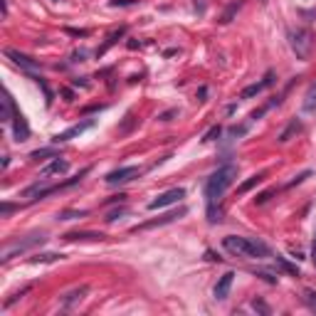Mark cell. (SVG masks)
Wrapping results in <instances>:
<instances>
[{"label": "cell", "mask_w": 316, "mask_h": 316, "mask_svg": "<svg viewBox=\"0 0 316 316\" xmlns=\"http://www.w3.org/2000/svg\"><path fill=\"white\" fill-rule=\"evenodd\" d=\"M87 210H67V213L60 215V220H74V218H84Z\"/></svg>", "instance_id": "cell-25"}, {"label": "cell", "mask_w": 316, "mask_h": 316, "mask_svg": "<svg viewBox=\"0 0 316 316\" xmlns=\"http://www.w3.org/2000/svg\"><path fill=\"white\" fill-rule=\"evenodd\" d=\"M274 79H277V74H274V72H267L262 82H254V84L245 87V89H242V94H240V99H252V96L262 94V92H265L267 87H272V84H274Z\"/></svg>", "instance_id": "cell-8"}, {"label": "cell", "mask_w": 316, "mask_h": 316, "mask_svg": "<svg viewBox=\"0 0 316 316\" xmlns=\"http://www.w3.org/2000/svg\"><path fill=\"white\" fill-rule=\"evenodd\" d=\"M67 242H77V240H104L101 232H67L64 235Z\"/></svg>", "instance_id": "cell-16"}, {"label": "cell", "mask_w": 316, "mask_h": 316, "mask_svg": "<svg viewBox=\"0 0 316 316\" xmlns=\"http://www.w3.org/2000/svg\"><path fill=\"white\" fill-rule=\"evenodd\" d=\"M57 259H62V254H57V252H47V254L32 257V262H57Z\"/></svg>", "instance_id": "cell-24"}, {"label": "cell", "mask_w": 316, "mask_h": 316, "mask_svg": "<svg viewBox=\"0 0 316 316\" xmlns=\"http://www.w3.org/2000/svg\"><path fill=\"white\" fill-rule=\"evenodd\" d=\"M124 35H126V28H119V30H114V32L109 35V40H107V42H104V45L96 49V57L107 55V49H109V47H114V45H116V40H119V37H124Z\"/></svg>", "instance_id": "cell-18"}, {"label": "cell", "mask_w": 316, "mask_h": 316, "mask_svg": "<svg viewBox=\"0 0 316 316\" xmlns=\"http://www.w3.org/2000/svg\"><path fill=\"white\" fill-rule=\"evenodd\" d=\"M5 57H8V60H13V64H17L22 72H28V74H35V77H40V74H37L40 64H37L32 57L22 55V52H17V49H5Z\"/></svg>", "instance_id": "cell-7"}, {"label": "cell", "mask_w": 316, "mask_h": 316, "mask_svg": "<svg viewBox=\"0 0 316 316\" xmlns=\"http://www.w3.org/2000/svg\"><path fill=\"white\" fill-rule=\"evenodd\" d=\"M10 213H13V205H10V203H3V207H0V215L5 218V215H10Z\"/></svg>", "instance_id": "cell-31"}, {"label": "cell", "mask_w": 316, "mask_h": 316, "mask_svg": "<svg viewBox=\"0 0 316 316\" xmlns=\"http://www.w3.org/2000/svg\"><path fill=\"white\" fill-rule=\"evenodd\" d=\"M47 240V237L40 232V235H30V237H22V240H10L5 247H3V252H0V259L3 262H10L13 257H20V254H25V252H30L32 247H37V245H42Z\"/></svg>", "instance_id": "cell-3"}, {"label": "cell", "mask_w": 316, "mask_h": 316, "mask_svg": "<svg viewBox=\"0 0 316 316\" xmlns=\"http://www.w3.org/2000/svg\"><path fill=\"white\" fill-rule=\"evenodd\" d=\"M240 8H242V0H232V3L227 5V10H225V13L220 15V22H222V25H227V22H230V20L235 17V13L240 10Z\"/></svg>", "instance_id": "cell-21"}, {"label": "cell", "mask_w": 316, "mask_h": 316, "mask_svg": "<svg viewBox=\"0 0 316 316\" xmlns=\"http://www.w3.org/2000/svg\"><path fill=\"white\" fill-rule=\"evenodd\" d=\"M304 111L316 116V82H311V87H309V92L304 96Z\"/></svg>", "instance_id": "cell-15"}, {"label": "cell", "mask_w": 316, "mask_h": 316, "mask_svg": "<svg viewBox=\"0 0 316 316\" xmlns=\"http://www.w3.org/2000/svg\"><path fill=\"white\" fill-rule=\"evenodd\" d=\"M92 126H94V119H87V121H82V124H74L72 128L62 131V134H57V136L52 139V141H55V143H64V141H72L74 136H82L84 131H87V128H92Z\"/></svg>", "instance_id": "cell-9"}, {"label": "cell", "mask_w": 316, "mask_h": 316, "mask_svg": "<svg viewBox=\"0 0 316 316\" xmlns=\"http://www.w3.org/2000/svg\"><path fill=\"white\" fill-rule=\"evenodd\" d=\"M35 82H37V84L42 87V92H45V99H47V104H52V99H55V94H52V89H49V87L45 84V79H42V77H35Z\"/></svg>", "instance_id": "cell-26"}, {"label": "cell", "mask_w": 316, "mask_h": 316, "mask_svg": "<svg viewBox=\"0 0 316 316\" xmlns=\"http://www.w3.org/2000/svg\"><path fill=\"white\" fill-rule=\"evenodd\" d=\"M301 131V121H297V119H292V124H289L282 134H279V143H286V141H292V136H297Z\"/></svg>", "instance_id": "cell-17"}, {"label": "cell", "mask_w": 316, "mask_h": 316, "mask_svg": "<svg viewBox=\"0 0 316 316\" xmlns=\"http://www.w3.org/2000/svg\"><path fill=\"white\" fill-rule=\"evenodd\" d=\"M126 5H136V0H111V8H126Z\"/></svg>", "instance_id": "cell-28"}, {"label": "cell", "mask_w": 316, "mask_h": 316, "mask_svg": "<svg viewBox=\"0 0 316 316\" xmlns=\"http://www.w3.org/2000/svg\"><path fill=\"white\" fill-rule=\"evenodd\" d=\"M230 134L237 139V136H245L247 134V126H235V128H230Z\"/></svg>", "instance_id": "cell-29"}, {"label": "cell", "mask_w": 316, "mask_h": 316, "mask_svg": "<svg viewBox=\"0 0 316 316\" xmlns=\"http://www.w3.org/2000/svg\"><path fill=\"white\" fill-rule=\"evenodd\" d=\"M277 265L284 269V272H289V274H294V277H299V269L294 267V265H289V262L284 259V257H277Z\"/></svg>", "instance_id": "cell-23"}, {"label": "cell", "mask_w": 316, "mask_h": 316, "mask_svg": "<svg viewBox=\"0 0 316 316\" xmlns=\"http://www.w3.org/2000/svg\"><path fill=\"white\" fill-rule=\"evenodd\" d=\"M257 311H262V314H269V306L265 304V301H259V299H254V304H252Z\"/></svg>", "instance_id": "cell-30"}, {"label": "cell", "mask_w": 316, "mask_h": 316, "mask_svg": "<svg viewBox=\"0 0 316 316\" xmlns=\"http://www.w3.org/2000/svg\"><path fill=\"white\" fill-rule=\"evenodd\" d=\"M67 32H69V35H77V37H87V35H89V30H72V28H67Z\"/></svg>", "instance_id": "cell-32"}, {"label": "cell", "mask_w": 316, "mask_h": 316, "mask_svg": "<svg viewBox=\"0 0 316 316\" xmlns=\"http://www.w3.org/2000/svg\"><path fill=\"white\" fill-rule=\"evenodd\" d=\"M67 168H69V163L64 161V158H60V156H57V158H55V161H52L49 166H45V168H42V173H40V175H42V178L60 175V173H67Z\"/></svg>", "instance_id": "cell-14"}, {"label": "cell", "mask_w": 316, "mask_h": 316, "mask_svg": "<svg viewBox=\"0 0 316 316\" xmlns=\"http://www.w3.org/2000/svg\"><path fill=\"white\" fill-rule=\"evenodd\" d=\"M220 134H222V128H220V126H213V128H210L207 134L203 136V141H205V143H210V141H215V139H218Z\"/></svg>", "instance_id": "cell-27"}, {"label": "cell", "mask_w": 316, "mask_h": 316, "mask_svg": "<svg viewBox=\"0 0 316 316\" xmlns=\"http://www.w3.org/2000/svg\"><path fill=\"white\" fill-rule=\"evenodd\" d=\"M180 215H186V210H178V213H168V215L158 218V220H148V222H143V225L134 227V232H139V230H151V227H158V225H168V222H173V220H175V218H180Z\"/></svg>", "instance_id": "cell-13"}, {"label": "cell", "mask_w": 316, "mask_h": 316, "mask_svg": "<svg viewBox=\"0 0 316 316\" xmlns=\"http://www.w3.org/2000/svg\"><path fill=\"white\" fill-rule=\"evenodd\" d=\"M89 292V286L87 284H82V286H77V289H72L69 294H64V299H62V309H72L77 301H82L84 299V294Z\"/></svg>", "instance_id": "cell-12"}, {"label": "cell", "mask_w": 316, "mask_h": 316, "mask_svg": "<svg viewBox=\"0 0 316 316\" xmlns=\"http://www.w3.org/2000/svg\"><path fill=\"white\" fill-rule=\"evenodd\" d=\"M222 247L232 254V257H242V259H262L269 257V247L254 240V237H237V235H227L222 240Z\"/></svg>", "instance_id": "cell-1"}, {"label": "cell", "mask_w": 316, "mask_h": 316, "mask_svg": "<svg viewBox=\"0 0 316 316\" xmlns=\"http://www.w3.org/2000/svg\"><path fill=\"white\" fill-rule=\"evenodd\" d=\"M235 178H237V166L235 163H225L215 173H210V178L205 183V198H207V203L215 205L225 195V190L235 183Z\"/></svg>", "instance_id": "cell-2"}, {"label": "cell", "mask_w": 316, "mask_h": 316, "mask_svg": "<svg viewBox=\"0 0 316 316\" xmlns=\"http://www.w3.org/2000/svg\"><path fill=\"white\" fill-rule=\"evenodd\" d=\"M13 136H15L17 143L30 139V126H28V121H25V116L20 111H15V116H13Z\"/></svg>", "instance_id": "cell-10"}, {"label": "cell", "mask_w": 316, "mask_h": 316, "mask_svg": "<svg viewBox=\"0 0 316 316\" xmlns=\"http://www.w3.org/2000/svg\"><path fill=\"white\" fill-rule=\"evenodd\" d=\"M15 104H13V96L10 94H5L3 96V114H0V119L3 121H13V116H15Z\"/></svg>", "instance_id": "cell-19"}, {"label": "cell", "mask_w": 316, "mask_h": 316, "mask_svg": "<svg viewBox=\"0 0 316 316\" xmlns=\"http://www.w3.org/2000/svg\"><path fill=\"white\" fill-rule=\"evenodd\" d=\"M311 259H314V265H316V237H314V247H311Z\"/></svg>", "instance_id": "cell-35"}, {"label": "cell", "mask_w": 316, "mask_h": 316, "mask_svg": "<svg viewBox=\"0 0 316 316\" xmlns=\"http://www.w3.org/2000/svg\"><path fill=\"white\" fill-rule=\"evenodd\" d=\"M262 180H265V173H254V175H250V178H247V180L242 183V186H240V188H237V193H240V195H242V193H247V190H252L254 186H259V183H262Z\"/></svg>", "instance_id": "cell-20"}, {"label": "cell", "mask_w": 316, "mask_h": 316, "mask_svg": "<svg viewBox=\"0 0 316 316\" xmlns=\"http://www.w3.org/2000/svg\"><path fill=\"white\" fill-rule=\"evenodd\" d=\"M183 198H186V188H171L166 193H161L156 200L148 203V210H161V207H168L173 203H180Z\"/></svg>", "instance_id": "cell-6"}, {"label": "cell", "mask_w": 316, "mask_h": 316, "mask_svg": "<svg viewBox=\"0 0 316 316\" xmlns=\"http://www.w3.org/2000/svg\"><path fill=\"white\" fill-rule=\"evenodd\" d=\"M62 94H64V96H67V101H72V99H74V94H72V92H69V89H64V92H62Z\"/></svg>", "instance_id": "cell-36"}, {"label": "cell", "mask_w": 316, "mask_h": 316, "mask_svg": "<svg viewBox=\"0 0 316 316\" xmlns=\"http://www.w3.org/2000/svg\"><path fill=\"white\" fill-rule=\"evenodd\" d=\"M178 111L173 109V111H166V114H161V116H158V119H161V121H171V116H175Z\"/></svg>", "instance_id": "cell-34"}, {"label": "cell", "mask_w": 316, "mask_h": 316, "mask_svg": "<svg viewBox=\"0 0 316 316\" xmlns=\"http://www.w3.org/2000/svg\"><path fill=\"white\" fill-rule=\"evenodd\" d=\"M262 3H265V0H262Z\"/></svg>", "instance_id": "cell-38"}, {"label": "cell", "mask_w": 316, "mask_h": 316, "mask_svg": "<svg viewBox=\"0 0 316 316\" xmlns=\"http://www.w3.org/2000/svg\"><path fill=\"white\" fill-rule=\"evenodd\" d=\"M306 301H309V306L316 311V294H314V292H309V294H306Z\"/></svg>", "instance_id": "cell-33"}, {"label": "cell", "mask_w": 316, "mask_h": 316, "mask_svg": "<svg viewBox=\"0 0 316 316\" xmlns=\"http://www.w3.org/2000/svg\"><path fill=\"white\" fill-rule=\"evenodd\" d=\"M141 175V168L139 166H124V168H116L111 173H107V186H121V183H128V180H134Z\"/></svg>", "instance_id": "cell-5"}, {"label": "cell", "mask_w": 316, "mask_h": 316, "mask_svg": "<svg viewBox=\"0 0 316 316\" xmlns=\"http://www.w3.org/2000/svg\"><path fill=\"white\" fill-rule=\"evenodd\" d=\"M232 282H235V272H225V274L218 279V284H215V289H213V294H215L218 301H225V299H227L230 289H232Z\"/></svg>", "instance_id": "cell-11"}, {"label": "cell", "mask_w": 316, "mask_h": 316, "mask_svg": "<svg viewBox=\"0 0 316 316\" xmlns=\"http://www.w3.org/2000/svg\"><path fill=\"white\" fill-rule=\"evenodd\" d=\"M52 3H57V0H52Z\"/></svg>", "instance_id": "cell-37"}, {"label": "cell", "mask_w": 316, "mask_h": 316, "mask_svg": "<svg viewBox=\"0 0 316 316\" xmlns=\"http://www.w3.org/2000/svg\"><path fill=\"white\" fill-rule=\"evenodd\" d=\"M289 40H292V49H294V55H297L299 60H309V57H311V47H314V35H311V30L299 28V30H294L292 35H289Z\"/></svg>", "instance_id": "cell-4"}, {"label": "cell", "mask_w": 316, "mask_h": 316, "mask_svg": "<svg viewBox=\"0 0 316 316\" xmlns=\"http://www.w3.org/2000/svg\"><path fill=\"white\" fill-rule=\"evenodd\" d=\"M30 158L32 161H45V158H57V148H37V151H32L30 153Z\"/></svg>", "instance_id": "cell-22"}]
</instances>
